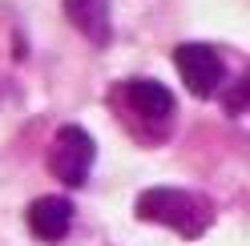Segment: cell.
Here are the masks:
<instances>
[{
    "label": "cell",
    "mask_w": 250,
    "mask_h": 246,
    "mask_svg": "<svg viewBox=\"0 0 250 246\" xmlns=\"http://www.w3.org/2000/svg\"><path fill=\"white\" fill-rule=\"evenodd\" d=\"M133 210H137V218L158 222V226H169V230H178V234H186V238H198L202 230H206V222H210L206 206H202L194 194L174 190V186H153V190H146L142 198H137Z\"/></svg>",
    "instance_id": "cell-1"
},
{
    "label": "cell",
    "mask_w": 250,
    "mask_h": 246,
    "mask_svg": "<svg viewBox=\"0 0 250 246\" xmlns=\"http://www.w3.org/2000/svg\"><path fill=\"white\" fill-rule=\"evenodd\" d=\"M61 4H65V17L77 33L105 49L113 37V28H109V4L113 0H61Z\"/></svg>",
    "instance_id": "cell-5"
},
{
    "label": "cell",
    "mask_w": 250,
    "mask_h": 246,
    "mask_svg": "<svg viewBox=\"0 0 250 246\" xmlns=\"http://www.w3.org/2000/svg\"><path fill=\"white\" fill-rule=\"evenodd\" d=\"M174 65L182 73V81L186 89H190L194 97H214L218 93V85H222V77H226V65H222V57H218L210 44H178L174 49Z\"/></svg>",
    "instance_id": "cell-3"
},
{
    "label": "cell",
    "mask_w": 250,
    "mask_h": 246,
    "mask_svg": "<svg viewBox=\"0 0 250 246\" xmlns=\"http://www.w3.org/2000/svg\"><path fill=\"white\" fill-rule=\"evenodd\" d=\"M226 113H246V81H238V89H234V93L226 97Z\"/></svg>",
    "instance_id": "cell-7"
},
{
    "label": "cell",
    "mask_w": 250,
    "mask_h": 246,
    "mask_svg": "<svg viewBox=\"0 0 250 246\" xmlns=\"http://www.w3.org/2000/svg\"><path fill=\"white\" fill-rule=\"evenodd\" d=\"M93 158H97V142L81 125H61L57 137H53V149H49V174L77 190L89 182Z\"/></svg>",
    "instance_id": "cell-2"
},
{
    "label": "cell",
    "mask_w": 250,
    "mask_h": 246,
    "mask_svg": "<svg viewBox=\"0 0 250 246\" xmlns=\"http://www.w3.org/2000/svg\"><path fill=\"white\" fill-rule=\"evenodd\" d=\"M125 97H129V105H133L142 117H149V121H166V117H174V109H178L174 93H169L162 81H149V77H137V81H129Z\"/></svg>",
    "instance_id": "cell-6"
},
{
    "label": "cell",
    "mask_w": 250,
    "mask_h": 246,
    "mask_svg": "<svg viewBox=\"0 0 250 246\" xmlns=\"http://www.w3.org/2000/svg\"><path fill=\"white\" fill-rule=\"evenodd\" d=\"M69 226H73V202L69 198L49 194V198H37L28 206V230L44 242H61L69 234Z\"/></svg>",
    "instance_id": "cell-4"
}]
</instances>
